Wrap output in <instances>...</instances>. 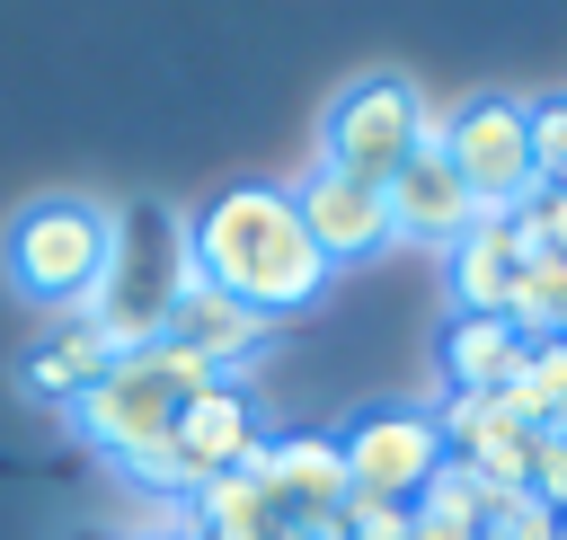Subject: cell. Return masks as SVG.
Wrapping results in <instances>:
<instances>
[{"label":"cell","mask_w":567,"mask_h":540,"mask_svg":"<svg viewBox=\"0 0 567 540\" xmlns=\"http://www.w3.org/2000/svg\"><path fill=\"white\" fill-rule=\"evenodd\" d=\"M186 266L213 292H230L239 310H257L266 328L301 319L328 292V266H319V248H310V230L292 212V186H257V177L248 186H221L186 221Z\"/></svg>","instance_id":"cell-1"},{"label":"cell","mask_w":567,"mask_h":540,"mask_svg":"<svg viewBox=\"0 0 567 540\" xmlns=\"http://www.w3.org/2000/svg\"><path fill=\"white\" fill-rule=\"evenodd\" d=\"M115 257H124V212L97 204V195H35L0 230V283H9V301L44 310V319L97 310Z\"/></svg>","instance_id":"cell-2"},{"label":"cell","mask_w":567,"mask_h":540,"mask_svg":"<svg viewBox=\"0 0 567 540\" xmlns=\"http://www.w3.org/2000/svg\"><path fill=\"white\" fill-rule=\"evenodd\" d=\"M213 372L195 363V354H177V345H124V354H106V372L71 398V434L106 460V469H124L133 451H151L168 425H177V407L204 390Z\"/></svg>","instance_id":"cell-3"},{"label":"cell","mask_w":567,"mask_h":540,"mask_svg":"<svg viewBox=\"0 0 567 540\" xmlns=\"http://www.w3.org/2000/svg\"><path fill=\"white\" fill-rule=\"evenodd\" d=\"M443 124H452V106H434L408 71H363V80H346L328 97L319 159L346 168V177H363V186H390L416 150H443Z\"/></svg>","instance_id":"cell-4"},{"label":"cell","mask_w":567,"mask_h":540,"mask_svg":"<svg viewBox=\"0 0 567 540\" xmlns=\"http://www.w3.org/2000/svg\"><path fill=\"white\" fill-rule=\"evenodd\" d=\"M443 159H452V177L470 186L478 212H514V204L540 186V168H532V97H514V89H478L470 106H452V124H443Z\"/></svg>","instance_id":"cell-5"},{"label":"cell","mask_w":567,"mask_h":540,"mask_svg":"<svg viewBox=\"0 0 567 540\" xmlns=\"http://www.w3.org/2000/svg\"><path fill=\"white\" fill-rule=\"evenodd\" d=\"M337 460H346V487L372 496V505H416L425 478L452 460L434 416L425 407H354L337 425Z\"/></svg>","instance_id":"cell-6"},{"label":"cell","mask_w":567,"mask_h":540,"mask_svg":"<svg viewBox=\"0 0 567 540\" xmlns=\"http://www.w3.org/2000/svg\"><path fill=\"white\" fill-rule=\"evenodd\" d=\"M168 443H177L186 487H213V478H230V469H257L266 443H275V425H266V398H257L248 381H204V390L177 407Z\"/></svg>","instance_id":"cell-7"},{"label":"cell","mask_w":567,"mask_h":540,"mask_svg":"<svg viewBox=\"0 0 567 540\" xmlns=\"http://www.w3.org/2000/svg\"><path fill=\"white\" fill-rule=\"evenodd\" d=\"M292 212H301V230H310V248H319L328 274L372 266L390 248V186H363V177H346L328 159H310L292 177Z\"/></svg>","instance_id":"cell-8"},{"label":"cell","mask_w":567,"mask_h":540,"mask_svg":"<svg viewBox=\"0 0 567 540\" xmlns=\"http://www.w3.org/2000/svg\"><path fill=\"white\" fill-rule=\"evenodd\" d=\"M159 345L195 354L213 381H239V363L266 345V319H257V310H239L230 292H213V283L186 266V274H177V292H168V310H159Z\"/></svg>","instance_id":"cell-9"},{"label":"cell","mask_w":567,"mask_h":540,"mask_svg":"<svg viewBox=\"0 0 567 540\" xmlns=\"http://www.w3.org/2000/svg\"><path fill=\"white\" fill-rule=\"evenodd\" d=\"M248 478H257L301 531H328V522L346 513V496H354V487H346V460H337V434H275Z\"/></svg>","instance_id":"cell-10"},{"label":"cell","mask_w":567,"mask_h":540,"mask_svg":"<svg viewBox=\"0 0 567 540\" xmlns=\"http://www.w3.org/2000/svg\"><path fill=\"white\" fill-rule=\"evenodd\" d=\"M470 221H478V204H470V186L452 177V159H443V150H416V159L390 177V239L452 248Z\"/></svg>","instance_id":"cell-11"},{"label":"cell","mask_w":567,"mask_h":540,"mask_svg":"<svg viewBox=\"0 0 567 540\" xmlns=\"http://www.w3.org/2000/svg\"><path fill=\"white\" fill-rule=\"evenodd\" d=\"M106 354H115V345H106V328H97L89 310H80V319H53V328L18 354V398H35V407H62V416H71V398L106 372Z\"/></svg>","instance_id":"cell-12"},{"label":"cell","mask_w":567,"mask_h":540,"mask_svg":"<svg viewBox=\"0 0 567 540\" xmlns=\"http://www.w3.org/2000/svg\"><path fill=\"white\" fill-rule=\"evenodd\" d=\"M514 274H523V239H514V221H505V212H478V221H470V230L443 248L452 310H505Z\"/></svg>","instance_id":"cell-13"},{"label":"cell","mask_w":567,"mask_h":540,"mask_svg":"<svg viewBox=\"0 0 567 540\" xmlns=\"http://www.w3.org/2000/svg\"><path fill=\"white\" fill-rule=\"evenodd\" d=\"M514 354H523V336L505 328V310H443V328H434V390H496Z\"/></svg>","instance_id":"cell-14"},{"label":"cell","mask_w":567,"mask_h":540,"mask_svg":"<svg viewBox=\"0 0 567 540\" xmlns=\"http://www.w3.org/2000/svg\"><path fill=\"white\" fill-rule=\"evenodd\" d=\"M505 407L523 416V425H567V336H540V345H523L514 363H505Z\"/></svg>","instance_id":"cell-15"},{"label":"cell","mask_w":567,"mask_h":540,"mask_svg":"<svg viewBox=\"0 0 567 540\" xmlns=\"http://www.w3.org/2000/svg\"><path fill=\"white\" fill-rule=\"evenodd\" d=\"M487 496H496V487H487L478 469H461V460H443V469L425 478V496H416V513H425V522H461V531H478V522H487Z\"/></svg>","instance_id":"cell-16"},{"label":"cell","mask_w":567,"mask_h":540,"mask_svg":"<svg viewBox=\"0 0 567 540\" xmlns=\"http://www.w3.org/2000/svg\"><path fill=\"white\" fill-rule=\"evenodd\" d=\"M478 540H558V513H549L532 487H496V496H487Z\"/></svg>","instance_id":"cell-17"},{"label":"cell","mask_w":567,"mask_h":540,"mask_svg":"<svg viewBox=\"0 0 567 540\" xmlns=\"http://www.w3.org/2000/svg\"><path fill=\"white\" fill-rule=\"evenodd\" d=\"M532 168L540 186H567V97H532Z\"/></svg>","instance_id":"cell-18"},{"label":"cell","mask_w":567,"mask_h":540,"mask_svg":"<svg viewBox=\"0 0 567 540\" xmlns=\"http://www.w3.org/2000/svg\"><path fill=\"white\" fill-rule=\"evenodd\" d=\"M151 540H195V531H151Z\"/></svg>","instance_id":"cell-19"}]
</instances>
